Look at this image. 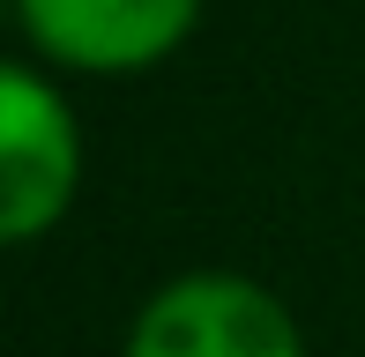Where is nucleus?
Here are the masks:
<instances>
[{
  "mask_svg": "<svg viewBox=\"0 0 365 357\" xmlns=\"http://www.w3.org/2000/svg\"><path fill=\"white\" fill-rule=\"evenodd\" d=\"M120 357H313L291 298L239 268H179L135 305Z\"/></svg>",
  "mask_w": 365,
  "mask_h": 357,
  "instance_id": "f03ea898",
  "label": "nucleus"
},
{
  "mask_svg": "<svg viewBox=\"0 0 365 357\" xmlns=\"http://www.w3.org/2000/svg\"><path fill=\"white\" fill-rule=\"evenodd\" d=\"M82 112L68 97V75L45 60L15 53L0 68V238L8 246H38L82 201Z\"/></svg>",
  "mask_w": 365,
  "mask_h": 357,
  "instance_id": "f257e3e1",
  "label": "nucleus"
},
{
  "mask_svg": "<svg viewBox=\"0 0 365 357\" xmlns=\"http://www.w3.org/2000/svg\"><path fill=\"white\" fill-rule=\"evenodd\" d=\"M209 0H8L15 38L68 82H135L187 53Z\"/></svg>",
  "mask_w": 365,
  "mask_h": 357,
  "instance_id": "7ed1b4c3",
  "label": "nucleus"
}]
</instances>
